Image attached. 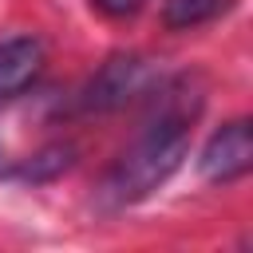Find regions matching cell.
<instances>
[{"mask_svg":"<svg viewBox=\"0 0 253 253\" xmlns=\"http://www.w3.org/2000/svg\"><path fill=\"white\" fill-rule=\"evenodd\" d=\"M146 79H150V67L142 55H111L99 67V75L87 83L83 107L87 111H115V107L130 103L134 95H142Z\"/></svg>","mask_w":253,"mask_h":253,"instance_id":"3957f363","label":"cell"},{"mask_svg":"<svg viewBox=\"0 0 253 253\" xmlns=\"http://www.w3.org/2000/svg\"><path fill=\"white\" fill-rule=\"evenodd\" d=\"M202 111V95L186 91V79L170 83L162 103H154V115L142 123L138 138L115 158L107 170L99 198L103 206H134L146 194H154L190 154V123Z\"/></svg>","mask_w":253,"mask_h":253,"instance_id":"6da1fadb","label":"cell"},{"mask_svg":"<svg viewBox=\"0 0 253 253\" xmlns=\"http://www.w3.org/2000/svg\"><path fill=\"white\" fill-rule=\"evenodd\" d=\"M249 166H253V126H249V119H233L221 130H213L210 142L202 146V158H198L202 178L213 182V186L245 178Z\"/></svg>","mask_w":253,"mask_h":253,"instance_id":"7a4b0ae2","label":"cell"},{"mask_svg":"<svg viewBox=\"0 0 253 253\" xmlns=\"http://www.w3.org/2000/svg\"><path fill=\"white\" fill-rule=\"evenodd\" d=\"M43 40L40 36H8L0 40V103L24 95L43 71Z\"/></svg>","mask_w":253,"mask_h":253,"instance_id":"277c9868","label":"cell"},{"mask_svg":"<svg viewBox=\"0 0 253 253\" xmlns=\"http://www.w3.org/2000/svg\"><path fill=\"white\" fill-rule=\"evenodd\" d=\"M229 8H233V0H162V24L170 32H190V28L217 20Z\"/></svg>","mask_w":253,"mask_h":253,"instance_id":"5b68a950","label":"cell"},{"mask_svg":"<svg viewBox=\"0 0 253 253\" xmlns=\"http://www.w3.org/2000/svg\"><path fill=\"white\" fill-rule=\"evenodd\" d=\"M71 162H75V146H67V142H55V146H43V150H40L32 162H24L16 174H20V178H28V182H47V178L63 174Z\"/></svg>","mask_w":253,"mask_h":253,"instance_id":"8992f818","label":"cell"},{"mask_svg":"<svg viewBox=\"0 0 253 253\" xmlns=\"http://www.w3.org/2000/svg\"><path fill=\"white\" fill-rule=\"evenodd\" d=\"M103 16H111V20H126V16H134L146 0H91Z\"/></svg>","mask_w":253,"mask_h":253,"instance_id":"52a82bcc","label":"cell"}]
</instances>
